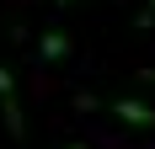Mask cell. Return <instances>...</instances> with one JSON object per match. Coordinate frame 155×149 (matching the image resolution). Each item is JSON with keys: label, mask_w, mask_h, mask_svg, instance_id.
<instances>
[{"label": "cell", "mask_w": 155, "mask_h": 149, "mask_svg": "<svg viewBox=\"0 0 155 149\" xmlns=\"http://www.w3.org/2000/svg\"><path fill=\"white\" fill-rule=\"evenodd\" d=\"M70 149H86V144H70Z\"/></svg>", "instance_id": "6"}, {"label": "cell", "mask_w": 155, "mask_h": 149, "mask_svg": "<svg viewBox=\"0 0 155 149\" xmlns=\"http://www.w3.org/2000/svg\"><path fill=\"white\" fill-rule=\"evenodd\" d=\"M0 106H5V133L21 138L27 133V117H21V101H16V74L0 64Z\"/></svg>", "instance_id": "2"}, {"label": "cell", "mask_w": 155, "mask_h": 149, "mask_svg": "<svg viewBox=\"0 0 155 149\" xmlns=\"http://www.w3.org/2000/svg\"><path fill=\"white\" fill-rule=\"evenodd\" d=\"M150 11H155V0H150Z\"/></svg>", "instance_id": "7"}, {"label": "cell", "mask_w": 155, "mask_h": 149, "mask_svg": "<svg viewBox=\"0 0 155 149\" xmlns=\"http://www.w3.org/2000/svg\"><path fill=\"white\" fill-rule=\"evenodd\" d=\"M139 80H150V85H155V64H150V69H139Z\"/></svg>", "instance_id": "4"}, {"label": "cell", "mask_w": 155, "mask_h": 149, "mask_svg": "<svg viewBox=\"0 0 155 149\" xmlns=\"http://www.w3.org/2000/svg\"><path fill=\"white\" fill-rule=\"evenodd\" d=\"M102 106H107L123 128H155V106L139 101V96H112V101H102Z\"/></svg>", "instance_id": "1"}, {"label": "cell", "mask_w": 155, "mask_h": 149, "mask_svg": "<svg viewBox=\"0 0 155 149\" xmlns=\"http://www.w3.org/2000/svg\"><path fill=\"white\" fill-rule=\"evenodd\" d=\"M54 5H75V0H54Z\"/></svg>", "instance_id": "5"}, {"label": "cell", "mask_w": 155, "mask_h": 149, "mask_svg": "<svg viewBox=\"0 0 155 149\" xmlns=\"http://www.w3.org/2000/svg\"><path fill=\"white\" fill-rule=\"evenodd\" d=\"M38 53H43L48 64H54V59H70V37H64V32H43V43H38Z\"/></svg>", "instance_id": "3"}]
</instances>
